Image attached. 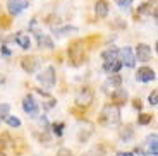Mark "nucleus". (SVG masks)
Segmentation results:
<instances>
[{"label": "nucleus", "instance_id": "obj_1", "mask_svg": "<svg viewBox=\"0 0 158 156\" xmlns=\"http://www.w3.org/2000/svg\"><path fill=\"white\" fill-rule=\"evenodd\" d=\"M98 122L103 127H114V125H117L120 122V105L112 103V105L103 106V110L100 112Z\"/></svg>", "mask_w": 158, "mask_h": 156}, {"label": "nucleus", "instance_id": "obj_2", "mask_svg": "<svg viewBox=\"0 0 158 156\" xmlns=\"http://www.w3.org/2000/svg\"><path fill=\"white\" fill-rule=\"evenodd\" d=\"M29 29L35 33L36 41H38V48H41V50H52V48H53V41H52V38L48 35H43V33L38 29V26H36V19L31 21Z\"/></svg>", "mask_w": 158, "mask_h": 156}, {"label": "nucleus", "instance_id": "obj_3", "mask_svg": "<svg viewBox=\"0 0 158 156\" xmlns=\"http://www.w3.org/2000/svg\"><path fill=\"white\" fill-rule=\"evenodd\" d=\"M69 57H71L72 65H79V64L84 62V43L81 39L74 41V43L69 47Z\"/></svg>", "mask_w": 158, "mask_h": 156}, {"label": "nucleus", "instance_id": "obj_4", "mask_svg": "<svg viewBox=\"0 0 158 156\" xmlns=\"http://www.w3.org/2000/svg\"><path fill=\"white\" fill-rule=\"evenodd\" d=\"M40 84H43L45 88L52 89V88L55 86V69L53 67H47L45 70H41L38 76H36Z\"/></svg>", "mask_w": 158, "mask_h": 156}, {"label": "nucleus", "instance_id": "obj_5", "mask_svg": "<svg viewBox=\"0 0 158 156\" xmlns=\"http://www.w3.org/2000/svg\"><path fill=\"white\" fill-rule=\"evenodd\" d=\"M93 96L95 94H93V91L89 88H83V89L76 94V105L79 108H86V106H89L93 103Z\"/></svg>", "mask_w": 158, "mask_h": 156}, {"label": "nucleus", "instance_id": "obj_6", "mask_svg": "<svg viewBox=\"0 0 158 156\" xmlns=\"http://www.w3.org/2000/svg\"><path fill=\"white\" fill-rule=\"evenodd\" d=\"M23 110L26 113H28L31 118H36L40 115V108H38V103L35 101V98L31 96V94H28V96H24L23 100Z\"/></svg>", "mask_w": 158, "mask_h": 156}, {"label": "nucleus", "instance_id": "obj_7", "mask_svg": "<svg viewBox=\"0 0 158 156\" xmlns=\"http://www.w3.org/2000/svg\"><path fill=\"white\" fill-rule=\"evenodd\" d=\"M118 57H120V62L122 65H127L129 69L136 67V57H134V51L131 47H124L118 50Z\"/></svg>", "mask_w": 158, "mask_h": 156}, {"label": "nucleus", "instance_id": "obj_8", "mask_svg": "<svg viewBox=\"0 0 158 156\" xmlns=\"http://www.w3.org/2000/svg\"><path fill=\"white\" fill-rule=\"evenodd\" d=\"M29 7V0H7V10L12 16H19L23 10Z\"/></svg>", "mask_w": 158, "mask_h": 156}, {"label": "nucleus", "instance_id": "obj_9", "mask_svg": "<svg viewBox=\"0 0 158 156\" xmlns=\"http://www.w3.org/2000/svg\"><path fill=\"white\" fill-rule=\"evenodd\" d=\"M136 79L139 82H151L156 79V72L153 69H150V67H139L138 74H136Z\"/></svg>", "mask_w": 158, "mask_h": 156}, {"label": "nucleus", "instance_id": "obj_10", "mask_svg": "<svg viewBox=\"0 0 158 156\" xmlns=\"http://www.w3.org/2000/svg\"><path fill=\"white\" fill-rule=\"evenodd\" d=\"M151 48H150V45H146V43H139L138 47H136V59L139 60V62H148V60L151 59Z\"/></svg>", "mask_w": 158, "mask_h": 156}, {"label": "nucleus", "instance_id": "obj_11", "mask_svg": "<svg viewBox=\"0 0 158 156\" xmlns=\"http://www.w3.org/2000/svg\"><path fill=\"white\" fill-rule=\"evenodd\" d=\"M138 12L139 14H144V16H153L156 19V2L151 0V2H146V4L139 5Z\"/></svg>", "mask_w": 158, "mask_h": 156}, {"label": "nucleus", "instance_id": "obj_12", "mask_svg": "<svg viewBox=\"0 0 158 156\" xmlns=\"http://www.w3.org/2000/svg\"><path fill=\"white\" fill-rule=\"evenodd\" d=\"M120 69H122V62L118 59L105 60V64H103V70H105L107 74H115V72H118Z\"/></svg>", "mask_w": 158, "mask_h": 156}, {"label": "nucleus", "instance_id": "obj_13", "mask_svg": "<svg viewBox=\"0 0 158 156\" xmlns=\"http://www.w3.org/2000/svg\"><path fill=\"white\" fill-rule=\"evenodd\" d=\"M14 39H16V43L23 50H29L31 48V39H29V35H26V33H16Z\"/></svg>", "mask_w": 158, "mask_h": 156}, {"label": "nucleus", "instance_id": "obj_14", "mask_svg": "<svg viewBox=\"0 0 158 156\" xmlns=\"http://www.w3.org/2000/svg\"><path fill=\"white\" fill-rule=\"evenodd\" d=\"M21 65H23V69L26 70V72H29V74H33L36 69H38L40 62L35 59V57H29V59H23L21 60Z\"/></svg>", "mask_w": 158, "mask_h": 156}, {"label": "nucleus", "instance_id": "obj_15", "mask_svg": "<svg viewBox=\"0 0 158 156\" xmlns=\"http://www.w3.org/2000/svg\"><path fill=\"white\" fill-rule=\"evenodd\" d=\"M95 14L100 17V19H105L108 16V4L105 0H98L95 5Z\"/></svg>", "mask_w": 158, "mask_h": 156}, {"label": "nucleus", "instance_id": "obj_16", "mask_svg": "<svg viewBox=\"0 0 158 156\" xmlns=\"http://www.w3.org/2000/svg\"><path fill=\"white\" fill-rule=\"evenodd\" d=\"M112 100H114L117 105H122V103H126V100H127V91L122 89V88L118 86L115 91H112Z\"/></svg>", "mask_w": 158, "mask_h": 156}, {"label": "nucleus", "instance_id": "obj_17", "mask_svg": "<svg viewBox=\"0 0 158 156\" xmlns=\"http://www.w3.org/2000/svg\"><path fill=\"white\" fill-rule=\"evenodd\" d=\"M148 151H150V154L158 156V137H156V134H151V136L148 137Z\"/></svg>", "mask_w": 158, "mask_h": 156}, {"label": "nucleus", "instance_id": "obj_18", "mask_svg": "<svg viewBox=\"0 0 158 156\" xmlns=\"http://www.w3.org/2000/svg\"><path fill=\"white\" fill-rule=\"evenodd\" d=\"M118 57V48L112 47V48H107L105 51H102V59L103 60H114Z\"/></svg>", "mask_w": 158, "mask_h": 156}, {"label": "nucleus", "instance_id": "obj_19", "mask_svg": "<svg viewBox=\"0 0 158 156\" xmlns=\"http://www.w3.org/2000/svg\"><path fill=\"white\" fill-rule=\"evenodd\" d=\"M53 33L59 36H65V35H71V33H77V27L74 26H64V27H53Z\"/></svg>", "mask_w": 158, "mask_h": 156}, {"label": "nucleus", "instance_id": "obj_20", "mask_svg": "<svg viewBox=\"0 0 158 156\" xmlns=\"http://www.w3.org/2000/svg\"><path fill=\"white\" fill-rule=\"evenodd\" d=\"M118 136H120V139H122V141H131L132 137H134V130H132L131 125H127V127H124V129L120 130Z\"/></svg>", "mask_w": 158, "mask_h": 156}, {"label": "nucleus", "instance_id": "obj_21", "mask_svg": "<svg viewBox=\"0 0 158 156\" xmlns=\"http://www.w3.org/2000/svg\"><path fill=\"white\" fill-rule=\"evenodd\" d=\"M4 120L7 122L9 127H14V129H16V127H21V120L17 117H14V115H5Z\"/></svg>", "mask_w": 158, "mask_h": 156}, {"label": "nucleus", "instance_id": "obj_22", "mask_svg": "<svg viewBox=\"0 0 158 156\" xmlns=\"http://www.w3.org/2000/svg\"><path fill=\"white\" fill-rule=\"evenodd\" d=\"M108 84H112L114 88H118L120 84H122V77H120V76L115 72L114 76H110V77H108Z\"/></svg>", "mask_w": 158, "mask_h": 156}, {"label": "nucleus", "instance_id": "obj_23", "mask_svg": "<svg viewBox=\"0 0 158 156\" xmlns=\"http://www.w3.org/2000/svg\"><path fill=\"white\" fill-rule=\"evenodd\" d=\"M64 127H65V125H64L62 122H59V124L52 125V130H53V134H55L57 137H60V136H62V132H64Z\"/></svg>", "mask_w": 158, "mask_h": 156}, {"label": "nucleus", "instance_id": "obj_24", "mask_svg": "<svg viewBox=\"0 0 158 156\" xmlns=\"http://www.w3.org/2000/svg\"><path fill=\"white\" fill-rule=\"evenodd\" d=\"M151 122V115H148V113H141L138 117V124L139 125H148Z\"/></svg>", "mask_w": 158, "mask_h": 156}, {"label": "nucleus", "instance_id": "obj_25", "mask_svg": "<svg viewBox=\"0 0 158 156\" xmlns=\"http://www.w3.org/2000/svg\"><path fill=\"white\" fill-rule=\"evenodd\" d=\"M132 2H134V0H115V4H117L120 9H124V10H127V9L132 5Z\"/></svg>", "mask_w": 158, "mask_h": 156}, {"label": "nucleus", "instance_id": "obj_26", "mask_svg": "<svg viewBox=\"0 0 158 156\" xmlns=\"http://www.w3.org/2000/svg\"><path fill=\"white\" fill-rule=\"evenodd\" d=\"M148 101H150V105H151V106H156V105H158V91H156V89H155L153 93L150 94Z\"/></svg>", "mask_w": 158, "mask_h": 156}, {"label": "nucleus", "instance_id": "obj_27", "mask_svg": "<svg viewBox=\"0 0 158 156\" xmlns=\"http://www.w3.org/2000/svg\"><path fill=\"white\" fill-rule=\"evenodd\" d=\"M9 146V136L4 134V136H0V149H4Z\"/></svg>", "mask_w": 158, "mask_h": 156}, {"label": "nucleus", "instance_id": "obj_28", "mask_svg": "<svg viewBox=\"0 0 158 156\" xmlns=\"http://www.w3.org/2000/svg\"><path fill=\"white\" fill-rule=\"evenodd\" d=\"M9 108H10V106H9L7 103H4V105H0V115H2V118H4L5 115H9Z\"/></svg>", "mask_w": 158, "mask_h": 156}, {"label": "nucleus", "instance_id": "obj_29", "mask_svg": "<svg viewBox=\"0 0 158 156\" xmlns=\"http://www.w3.org/2000/svg\"><path fill=\"white\" fill-rule=\"evenodd\" d=\"M57 156H74V154H72L69 149H60V151L57 153Z\"/></svg>", "mask_w": 158, "mask_h": 156}, {"label": "nucleus", "instance_id": "obj_30", "mask_svg": "<svg viewBox=\"0 0 158 156\" xmlns=\"http://www.w3.org/2000/svg\"><path fill=\"white\" fill-rule=\"evenodd\" d=\"M0 51H2L4 55H10V50H9L7 47H2V48H0Z\"/></svg>", "mask_w": 158, "mask_h": 156}, {"label": "nucleus", "instance_id": "obj_31", "mask_svg": "<svg viewBox=\"0 0 158 156\" xmlns=\"http://www.w3.org/2000/svg\"><path fill=\"white\" fill-rule=\"evenodd\" d=\"M117 156H134L132 153H126V151H120V153H117Z\"/></svg>", "mask_w": 158, "mask_h": 156}, {"label": "nucleus", "instance_id": "obj_32", "mask_svg": "<svg viewBox=\"0 0 158 156\" xmlns=\"http://www.w3.org/2000/svg\"><path fill=\"white\" fill-rule=\"evenodd\" d=\"M134 106H136V108H139V110H141V101H139V100H136V101H134Z\"/></svg>", "mask_w": 158, "mask_h": 156}, {"label": "nucleus", "instance_id": "obj_33", "mask_svg": "<svg viewBox=\"0 0 158 156\" xmlns=\"http://www.w3.org/2000/svg\"><path fill=\"white\" fill-rule=\"evenodd\" d=\"M2 82H4V79H2V77H0V84H2Z\"/></svg>", "mask_w": 158, "mask_h": 156}, {"label": "nucleus", "instance_id": "obj_34", "mask_svg": "<svg viewBox=\"0 0 158 156\" xmlns=\"http://www.w3.org/2000/svg\"><path fill=\"white\" fill-rule=\"evenodd\" d=\"M0 156H5V154H4V153H0Z\"/></svg>", "mask_w": 158, "mask_h": 156}, {"label": "nucleus", "instance_id": "obj_35", "mask_svg": "<svg viewBox=\"0 0 158 156\" xmlns=\"http://www.w3.org/2000/svg\"><path fill=\"white\" fill-rule=\"evenodd\" d=\"M0 120H2V115H0Z\"/></svg>", "mask_w": 158, "mask_h": 156}]
</instances>
